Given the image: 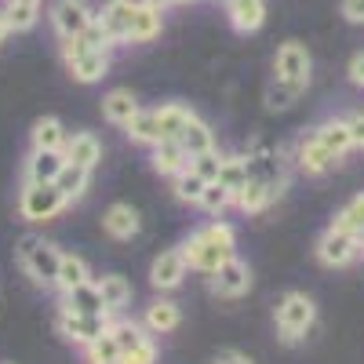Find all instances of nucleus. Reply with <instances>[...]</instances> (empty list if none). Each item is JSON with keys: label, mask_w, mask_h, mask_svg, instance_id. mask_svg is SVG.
<instances>
[{"label": "nucleus", "mask_w": 364, "mask_h": 364, "mask_svg": "<svg viewBox=\"0 0 364 364\" xmlns=\"http://www.w3.org/2000/svg\"><path fill=\"white\" fill-rule=\"evenodd\" d=\"M63 58H66L73 80H80V84H95V80H102L109 73V51L87 48L80 37H73V41L63 44Z\"/></svg>", "instance_id": "1"}, {"label": "nucleus", "mask_w": 364, "mask_h": 364, "mask_svg": "<svg viewBox=\"0 0 364 364\" xmlns=\"http://www.w3.org/2000/svg\"><path fill=\"white\" fill-rule=\"evenodd\" d=\"M66 204L70 200L63 197V190H58L55 182H26V190L18 197V211H22V219H29V223L55 219Z\"/></svg>", "instance_id": "2"}, {"label": "nucleus", "mask_w": 364, "mask_h": 364, "mask_svg": "<svg viewBox=\"0 0 364 364\" xmlns=\"http://www.w3.org/2000/svg\"><path fill=\"white\" fill-rule=\"evenodd\" d=\"M314 321H317L314 299L291 291V295H284V299L277 302V328H281V339H284V343L302 339V336L314 328Z\"/></svg>", "instance_id": "3"}, {"label": "nucleus", "mask_w": 364, "mask_h": 364, "mask_svg": "<svg viewBox=\"0 0 364 364\" xmlns=\"http://www.w3.org/2000/svg\"><path fill=\"white\" fill-rule=\"evenodd\" d=\"M18 259H22V269H26L37 284H55L63 252H58L55 245H48V240H41V237H26L22 248H18Z\"/></svg>", "instance_id": "4"}, {"label": "nucleus", "mask_w": 364, "mask_h": 364, "mask_svg": "<svg viewBox=\"0 0 364 364\" xmlns=\"http://www.w3.org/2000/svg\"><path fill=\"white\" fill-rule=\"evenodd\" d=\"M91 22H95V11H91L87 0H55V8H51V26H55V33L63 37V41L80 37Z\"/></svg>", "instance_id": "5"}, {"label": "nucleus", "mask_w": 364, "mask_h": 364, "mask_svg": "<svg viewBox=\"0 0 364 364\" xmlns=\"http://www.w3.org/2000/svg\"><path fill=\"white\" fill-rule=\"evenodd\" d=\"M182 252V259H186V266H193V269H204V273H215L233 252L230 248H223V245H215V240H208L204 233H193L186 245L178 248Z\"/></svg>", "instance_id": "6"}, {"label": "nucleus", "mask_w": 364, "mask_h": 364, "mask_svg": "<svg viewBox=\"0 0 364 364\" xmlns=\"http://www.w3.org/2000/svg\"><path fill=\"white\" fill-rule=\"evenodd\" d=\"M58 331H63L66 339L87 346V343H95L99 336L109 331V317L106 314H70V310H63V317H58Z\"/></svg>", "instance_id": "7"}, {"label": "nucleus", "mask_w": 364, "mask_h": 364, "mask_svg": "<svg viewBox=\"0 0 364 364\" xmlns=\"http://www.w3.org/2000/svg\"><path fill=\"white\" fill-rule=\"evenodd\" d=\"M357 248H360L357 233H346V230L331 226V230L317 240V259H321L324 266H346V262H353Z\"/></svg>", "instance_id": "8"}, {"label": "nucleus", "mask_w": 364, "mask_h": 364, "mask_svg": "<svg viewBox=\"0 0 364 364\" xmlns=\"http://www.w3.org/2000/svg\"><path fill=\"white\" fill-rule=\"evenodd\" d=\"M248 288H252V269L240 259H233V255L211 273V291L223 295V299H237V295H245Z\"/></svg>", "instance_id": "9"}, {"label": "nucleus", "mask_w": 364, "mask_h": 364, "mask_svg": "<svg viewBox=\"0 0 364 364\" xmlns=\"http://www.w3.org/2000/svg\"><path fill=\"white\" fill-rule=\"evenodd\" d=\"M135 8H139V0H109V4H102V11L95 15L106 26V33L113 37V44H128Z\"/></svg>", "instance_id": "10"}, {"label": "nucleus", "mask_w": 364, "mask_h": 364, "mask_svg": "<svg viewBox=\"0 0 364 364\" xmlns=\"http://www.w3.org/2000/svg\"><path fill=\"white\" fill-rule=\"evenodd\" d=\"M277 77L310 84V51L302 48L299 41H288V44L277 48Z\"/></svg>", "instance_id": "11"}, {"label": "nucleus", "mask_w": 364, "mask_h": 364, "mask_svg": "<svg viewBox=\"0 0 364 364\" xmlns=\"http://www.w3.org/2000/svg\"><path fill=\"white\" fill-rule=\"evenodd\" d=\"M182 277H186V259H182V252H161L154 269H149V281H154V288H161V291L178 288Z\"/></svg>", "instance_id": "12"}, {"label": "nucleus", "mask_w": 364, "mask_h": 364, "mask_svg": "<svg viewBox=\"0 0 364 364\" xmlns=\"http://www.w3.org/2000/svg\"><path fill=\"white\" fill-rule=\"evenodd\" d=\"M63 164H66V149H33L29 164H26V178L29 182H55Z\"/></svg>", "instance_id": "13"}, {"label": "nucleus", "mask_w": 364, "mask_h": 364, "mask_svg": "<svg viewBox=\"0 0 364 364\" xmlns=\"http://www.w3.org/2000/svg\"><path fill=\"white\" fill-rule=\"evenodd\" d=\"M226 15H230L233 29L255 33V29L266 22V0H226Z\"/></svg>", "instance_id": "14"}, {"label": "nucleus", "mask_w": 364, "mask_h": 364, "mask_svg": "<svg viewBox=\"0 0 364 364\" xmlns=\"http://www.w3.org/2000/svg\"><path fill=\"white\" fill-rule=\"evenodd\" d=\"M63 295H66L63 310H70V314H109L102 295H99V284H91V281L87 284H77V288H70Z\"/></svg>", "instance_id": "15"}, {"label": "nucleus", "mask_w": 364, "mask_h": 364, "mask_svg": "<svg viewBox=\"0 0 364 364\" xmlns=\"http://www.w3.org/2000/svg\"><path fill=\"white\" fill-rule=\"evenodd\" d=\"M63 149H66V161H73V164H80V168H87V171L102 161V146H99V139H95V135H87V132L66 139Z\"/></svg>", "instance_id": "16"}, {"label": "nucleus", "mask_w": 364, "mask_h": 364, "mask_svg": "<svg viewBox=\"0 0 364 364\" xmlns=\"http://www.w3.org/2000/svg\"><path fill=\"white\" fill-rule=\"evenodd\" d=\"M102 226H106V233L109 237H117V240H128V237H135L139 233V211L132 208V204H113L106 215H102Z\"/></svg>", "instance_id": "17"}, {"label": "nucleus", "mask_w": 364, "mask_h": 364, "mask_svg": "<svg viewBox=\"0 0 364 364\" xmlns=\"http://www.w3.org/2000/svg\"><path fill=\"white\" fill-rule=\"evenodd\" d=\"M186 164H190V154L182 149L178 139H161V142H157V149H154V168H157L161 175H178Z\"/></svg>", "instance_id": "18"}, {"label": "nucleus", "mask_w": 364, "mask_h": 364, "mask_svg": "<svg viewBox=\"0 0 364 364\" xmlns=\"http://www.w3.org/2000/svg\"><path fill=\"white\" fill-rule=\"evenodd\" d=\"M161 15L157 8H146L142 0H139V8H135V18H132V33H128V44H146V41H154L161 33Z\"/></svg>", "instance_id": "19"}, {"label": "nucleus", "mask_w": 364, "mask_h": 364, "mask_svg": "<svg viewBox=\"0 0 364 364\" xmlns=\"http://www.w3.org/2000/svg\"><path fill=\"white\" fill-rule=\"evenodd\" d=\"M339 157L336 154H328L324 149V142L314 135V139H306L299 146V164H302V171H310V175H321V171H328L331 164H336Z\"/></svg>", "instance_id": "20"}, {"label": "nucleus", "mask_w": 364, "mask_h": 364, "mask_svg": "<svg viewBox=\"0 0 364 364\" xmlns=\"http://www.w3.org/2000/svg\"><path fill=\"white\" fill-rule=\"evenodd\" d=\"M102 113H106V120H113V124H128V120L139 113V102H135L132 91L117 87V91H109V95L102 99Z\"/></svg>", "instance_id": "21"}, {"label": "nucleus", "mask_w": 364, "mask_h": 364, "mask_svg": "<svg viewBox=\"0 0 364 364\" xmlns=\"http://www.w3.org/2000/svg\"><path fill=\"white\" fill-rule=\"evenodd\" d=\"M317 139L324 142L328 154H336V157H343L346 149L353 146V139H350V124H346V120H324V124L317 128Z\"/></svg>", "instance_id": "22"}, {"label": "nucleus", "mask_w": 364, "mask_h": 364, "mask_svg": "<svg viewBox=\"0 0 364 364\" xmlns=\"http://www.w3.org/2000/svg\"><path fill=\"white\" fill-rule=\"evenodd\" d=\"M178 142H182V149H186L190 157H197V154H208V149H215V139H211V128L204 124V120H190L186 128H182V135H178Z\"/></svg>", "instance_id": "23"}, {"label": "nucleus", "mask_w": 364, "mask_h": 364, "mask_svg": "<svg viewBox=\"0 0 364 364\" xmlns=\"http://www.w3.org/2000/svg\"><path fill=\"white\" fill-rule=\"evenodd\" d=\"M99 295L106 302V310L113 314V310H120V306H128V302H132V284L120 277V273H106V277L99 281Z\"/></svg>", "instance_id": "24"}, {"label": "nucleus", "mask_w": 364, "mask_h": 364, "mask_svg": "<svg viewBox=\"0 0 364 364\" xmlns=\"http://www.w3.org/2000/svg\"><path fill=\"white\" fill-rule=\"evenodd\" d=\"M8 22H11V33H26L33 29L37 18H41V4L37 0H8Z\"/></svg>", "instance_id": "25"}, {"label": "nucleus", "mask_w": 364, "mask_h": 364, "mask_svg": "<svg viewBox=\"0 0 364 364\" xmlns=\"http://www.w3.org/2000/svg\"><path fill=\"white\" fill-rule=\"evenodd\" d=\"M269 197H273V190L266 186V182H259V178H248L245 186H240V190L233 193V204H237L240 211H262Z\"/></svg>", "instance_id": "26"}, {"label": "nucleus", "mask_w": 364, "mask_h": 364, "mask_svg": "<svg viewBox=\"0 0 364 364\" xmlns=\"http://www.w3.org/2000/svg\"><path fill=\"white\" fill-rule=\"evenodd\" d=\"M87 262L77 259V255H63V262H58V277H55V288L58 291H70L77 284H87Z\"/></svg>", "instance_id": "27"}, {"label": "nucleus", "mask_w": 364, "mask_h": 364, "mask_svg": "<svg viewBox=\"0 0 364 364\" xmlns=\"http://www.w3.org/2000/svg\"><path fill=\"white\" fill-rule=\"evenodd\" d=\"M55 186L63 190V197H66V200H77V197L87 190V168H80V164L66 161V164H63V171H58V178H55Z\"/></svg>", "instance_id": "28"}, {"label": "nucleus", "mask_w": 364, "mask_h": 364, "mask_svg": "<svg viewBox=\"0 0 364 364\" xmlns=\"http://www.w3.org/2000/svg\"><path fill=\"white\" fill-rule=\"evenodd\" d=\"M124 128H128V135H132L135 142H154V146L161 142V120H157V109H154V113L139 109Z\"/></svg>", "instance_id": "29"}, {"label": "nucleus", "mask_w": 364, "mask_h": 364, "mask_svg": "<svg viewBox=\"0 0 364 364\" xmlns=\"http://www.w3.org/2000/svg\"><path fill=\"white\" fill-rule=\"evenodd\" d=\"M157 120H161V139H178L182 135V128L193 120V113L186 109V106H161L157 109Z\"/></svg>", "instance_id": "30"}, {"label": "nucleus", "mask_w": 364, "mask_h": 364, "mask_svg": "<svg viewBox=\"0 0 364 364\" xmlns=\"http://www.w3.org/2000/svg\"><path fill=\"white\" fill-rule=\"evenodd\" d=\"M66 146V132L55 117H44L33 124V149H63Z\"/></svg>", "instance_id": "31"}, {"label": "nucleus", "mask_w": 364, "mask_h": 364, "mask_svg": "<svg viewBox=\"0 0 364 364\" xmlns=\"http://www.w3.org/2000/svg\"><path fill=\"white\" fill-rule=\"evenodd\" d=\"M204 186H208V182H204V178H200L190 164L175 175V197H178V200H186V204H200Z\"/></svg>", "instance_id": "32"}, {"label": "nucleus", "mask_w": 364, "mask_h": 364, "mask_svg": "<svg viewBox=\"0 0 364 364\" xmlns=\"http://www.w3.org/2000/svg\"><path fill=\"white\" fill-rule=\"evenodd\" d=\"M146 328L149 331H171V328H178V306L168 302V299H157L154 306L146 310Z\"/></svg>", "instance_id": "33"}, {"label": "nucleus", "mask_w": 364, "mask_h": 364, "mask_svg": "<svg viewBox=\"0 0 364 364\" xmlns=\"http://www.w3.org/2000/svg\"><path fill=\"white\" fill-rule=\"evenodd\" d=\"M336 230H346V233H357V237H364V193H357L339 215H336V223H331Z\"/></svg>", "instance_id": "34"}, {"label": "nucleus", "mask_w": 364, "mask_h": 364, "mask_svg": "<svg viewBox=\"0 0 364 364\" xmlns=\"http://www.w3.org/2000/svg\"><path fill=\"white\" fill-rule=\"evenodd\" d=\"M120 357H124V350L117 346V339L109 336H99L95 343H87V364H120Z\"/></svg>", "instance_id": "35"}, {"label": "nucleus", "mask_w": 364, "mask_h": 364, "mask_svg": "<svg viewBox=\"0 0 364 364\" xmlns=\"http://www.w3.org/2000/svg\"><path fill=\"white\" fill-rule=\"evenodd\" d=\"M302 87H306V84H299V80H281V77H277V84L266 91V102H269L273 109H284V106H291V102L302 95Z\"/></svg>", "instance_id": "36"}, {"label": "nucleus", "mask_w": 364, "mask_h": 364, "mask_svg": "<svg viewBox=\"0 0 364 364\" xmlns=\"http://www.w3.org/2000/svg\"><path fill=\"white\" fill-rule=\"evenodd\" d=\"M219 182H223L226 190H233V193H237V190L248 182V164L240 161V157H226V161H223V168H219Z\"/></svg>", "instance_id": "37"}, {"label": "nucleus", "mask_w": 364, "mask_h": 364, "mask_svg": "<svg viewBox=\"0 0 364 364\" xmlns=\"http://www.w3.org/2000/svg\"><path fill=\"white\" fill-rule=\"evenodd\" d=\"M109 336L117 339V346L124 350V353L146 343V336H142V328H139V324H132V321H120V324H109Z\"/></svg>", "instance_id": "38"}, {"label": "nucleus", "mask_w": 364, "mask_h": 364, "mask_svg": "<svg viewBox=\"0 0 364 364\" xmlns=\"http://www.w3.org/2000/svg\"><path fill=\"white\" fill-rule=\"evenodd\" d=\"M226 204H233V190H226L223 182H208V186H204V197H200V208L211 211V215H219Z\"/></svg>", "instance_id": "39"}, {"label": "nucleus", "mask_w": 364, "mask_h": 364, "mask_svg": "<svg viewBox=\"0 0 364 364\" xmlns=\"http://www.w3.org/2000/svg\"><path fill=\"white\" fill-rule=\"evenodd\" d=\"M190 168L204 178V182H219V168H223V157L215 154V149H208V154H197L190 157Z\"/></svg>", "instance_id": "40"}, {"label": "nucleus", "mask_w": 364, "mask_h": 364, "mask_svg": "<svg viewBox=\"0 0 364 364\" xmlns=\"http://www.w3.org/2000/svg\"><path fill=\"white\" fill-rule=\"evenodd\" d=\"M80 41L87 44V48H99V51H109L113 48V37L106 33V26L95 18V22H91L87 29H84V33H80Z\"/></svg>", "instance_id": "41"}, {"label": "nucleus", "mask_w": 364, "mask_h": 364, "mask_svg": "<svg viewBox=\"0 0 364 364\" xmlns=\"http://www.w3.org/2000/svg\"><path fill=\"white\" fill-rule=\"evenodd\" d=\"M157 360V346L154 343H142V346H135V350H128L124 357H120V364H154Z\"/></svg>", "instance_id": "42"}, {"label": "nucleus", "mask_w": 364, "mask_h": 364, "mask_svg": "<svg viewBox=\"0 0 364 364\" xmlns=\"http://www.w3.org/2000/svg\"><path fill=\"white\" fill-rule=\"evenodd\" d=\"M208 240H215V245H223V248H230L233 252V230L226 226V223H211L208 230H200Z\"/></svg>", "instance_id": "43"}, {"label": "nucleus", "mask_w": 364, "mask_h": 364, "mask_svg": "<svg viewBox=\"0 0 364 364\" xmlns=\"http://www.w3.org/2000/svg\"><path fill=\"white\" fill-rule=\"evenodd\" d=\"M339 11H343V18H346V22L364 26V0H343Z\"/></svg>", "instance_id": "44"}, {"label": "nucleus", "mask_w": 364, "mask_h": 364, "mask_svg": "<svg viewBox=\"0 0 364 364\" xmlns=\"http://www.w3.org/2000/svg\"><path fill=\"white\" fill-rule=\"evenodd\" d=\"M346 124H350V139H353V146H360V149H364V113L350 117Z\"/></svg>", "instance_id": "45"}, {"label": "nucleus", "mask_w": 364, "mask_h": 364, "mask_svg": "<svg viewBox=\"0 0 364 364\" xmlns=\"http://www.w3.org/2000/svg\"><path fill=\"white\" fill-rule=\"evenodd\" d=\"M350 80H353L357 87H364V51L353 55V63H350Z\"/></svg>", "instance_id": "46"}, {"label": "nucleus", "mask_w": 364, "mask_h": 364, "mask_svg": "<svg viewBox=\"0 0 364 364\" xmlns=\"http://www.w3.org/2000/svg\"><path fill=\"white\" fill-rule=\"evenodd\" d=\"M8 37H11V22H8V11L0 8V44H4Z\"/></svg>", "instance_id": "47"}, {"label": "nucleus", "mask_w": 364, "mask_h": 364, "mask_svg": "<svg viewBox=\"0 0 364 364\" xmlns=\"http://www.w3.org/2000/svg\"><path fill=\"white\" fill-rule=\"evenodd\" d=\"M215 364H252V360H248V357H240V353H223Z\"/></svg>", "instance_id": "48"}, {"label": "nucleus", "mask_w": 364, "mask_h": 364, "mask_svg": "<svg viewBox=\"0 0 364 364\" xmlns=\"http://www.w3.org/2000/svg\"><path fill=\"white\" fill-rule=\"evenodd\" d=\"M142 4H146V8H157V11H164L168 4H175V0H142Z\"/></svg>", "instance_id": "49"}, {"label": "nucleus", "mask_w": 364, "mask_h": 364, "mask_svg": "<svg viewBox=\"0 0 364 364\" xmlns=\"http://www.w3.org/2000/svg\"><path fill=\"white\" fill-rule=\"evenodd\" d=\"M175 4H193V0H175Z\"/></svg>", "instance_id": "50"}, {"label": "nucleus", "mask_w": 364, "mask_h": 364, "mask_svg": "<svg viewBox=\"0 0 364 364\" xmlns=\"http://www.w3.org/2000/svg\"><path fill=\"white\" fill-rule=\"evenodd\" d=\"M37 4H41V0H37Z\"/></svg>", "instance_id": "51"}]
</instances>
